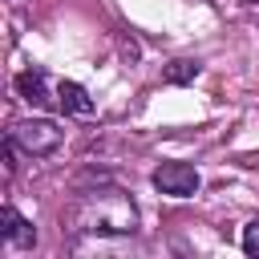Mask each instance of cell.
I'll return each mask as SVG.
<instances>
[{"mask_svg":"<svg viewBox=\"0 0 259 259\" xmlns=\"http://www.w3.org/2000/svg\"><path fill=\"white\" fill-rule=\"evenodd\" d=\"M150 182H154L162 194H170V198H190L202 178H198V170H194L190 162H162V166L150 174Z\"/></svg>","mask_w":259,"mask_h":259,"instance_id":"cell-3","label":"cell"},{"mask_svg":"<svg viewBox=\"0 0 259 259\" xmlns=\"http://www.w3.org/2000/svg\"><path fill=\"white\" fill-rule=\"evenodd\" d=\"M8 138L16 142L20 154L45 158V154H53V150L65 142V130H61L53 117H24V121H16V125L8 130Z\"/></svg>","mask_w":259,"mask_h":259,"instance_id":"cell-2","label":"cell"},{"mask_svg":"<svg viewBox=\"0 0 259 259\" xmlns=\"http://www.w3.org/2000/svg\"><path fill=\"white\" fill-rule=\"evenodd\" d=\"M61 227L77 239L85 235H134L138 231V206L117 186H93L73 198V206L61 214Z\"/></svg>","mask_w":259,"mask_h":259,"instance_id":"cell-1","label":"cell"},{"mask_svg":"<svg viewBox=\"0 0 259 259\" xmlns=\"http://www.w3.org/2000/svg\"><path fill=\"white\" fill-rule=\"evenodd\" d=\"M243 251L259 259V219H251V223L243 227Z\"/></svg>","mask_w":259,"mask_h":259,"instance_id":"cell-8","label":"cell"},{"mask_svg":"<svg viewBox=\"0 0 259 259\" xmlns=\"http://www.w3.org/2000/svg\"><path fill=\"white\" fill-rule=\"evenodd\" d=\"M16 93L28 101V105H57V85L49 81L45 69H24L16 77Z\"/></svg>","mask_w":259,"mask_h":259,"instance_id":"cell-5","label":"cell"},{"mask_svg":"<svg viewBox=\"0 0 259 259\" xmlns=\"http://www.w3.org/2000/svg\"><path fill=\"white\" fill-rule=\"evenodd\" d=\"M0 243L8 251H32L36 247V227L16 210V206H4L0 210Z\"/></svg>","mask_w":259,"mask_h":259,"instance_id":"cell-4","label":"cell"},{"mask_svg":"<svg viewBox=\"0 0 259 259\" xmlns=\"http://www.w3.org/2000/svg\"><path fill=\"white\" fill-rule=\"evenodd\" d=\"M57 109H65V113H77V117L93 113L89 89H85V85H77V81H57Z\"/></svg>","mask_w":259,"mask_h":259,"instance_id":"cell-6","label":"cell"},{"mask_svg":"<svg viewBox=\"0 0 259 259\" xmlns=\"http://www.w3.org/2000/svg\"><path fill=\"white\" fill-rule=\"evenodd\" d=\"M198 73H202V65L190 61V57H182V61H170V65L162 69V81H166V85H186V81H194Z\"/></svg>","mask_w":259,"mask_h":259,"instance_id":"cell-7","label":"cell"}]
</instances>
